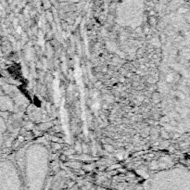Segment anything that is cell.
<instances>
[{"mask_svg":"<svg viewBox=\"0 0 190 190\" xmlns=\"http://www.w3.org/2000/svg\"><path fill=\"white\" fill-rule=\"evenodd\" d=\"M170 190H190V177L185 179V181L178 183L176 187L171 188Z\"/></svg>","mask_w":190,"mask_h":190,"instance_id":"1","label":"cell"}]
</instances>
